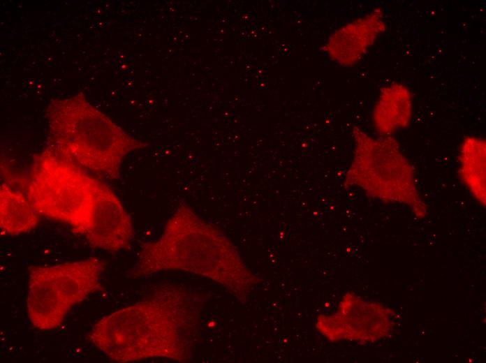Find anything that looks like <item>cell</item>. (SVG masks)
Here are the masks:
<instances>
[{"instance_id": "obj_1", "label": "cell", "mask_w": 486, "mask_h": 363, "mask_svg": "<svg viewBox=\"0 0 486 363\" xmlns=\"http://www.w3.org/2000/svg\"><path fill=\"white\" fill-rule=\"evenodd\" d=\"M198 315L199 307L188 293L162 290L102 318L89 339L117 362L159 357L184 361L190 355Z\"/></svg>"}, {"instance_id": "obj_2", "label": "cell", "mask_w": 486, "mask_h": 363, "mask_svg": "<svg viewBox=\"0 0 486 363\" xmlns=\"http://www.w3.org/2000/svg\"><path fill=\"white\" fill-rule=\"evenodd\" d=\"M165 270L208 278L240 299H245L258 283L230 240L185 205L177 208L160 237L141 249L132 274L142 276Z\"/></svg>"}, {"instance_id": "obj_3", "label": "cell", "mask_w": 486, "mask_h": 363, "mask_svg": "<svg viewBox=\"0 0 486 363\" xmlns=\"http://www.w3.org/2000/svg\"><path fill=\"white\" fill-rule=\"evenodd\" d=\"M46 118L50 145L108 179H118L125 157L144 146L81 93L52 100Z\"/></svg>"}, {"instance_id": "obj_4", "label": "cell", "mask_w": 486, "mask_h": 363, "mask_svg": "<svg viewBox=\"0 0 486 363\" xmlns=\"http://www.w3.org/2000/svg\"><path fill=\"white\" fill-rule=\"evenodd\" d=\"M97 181L48 144L34 158L25 179L17 182L25 186V195L40 215L85 235L91 224Z\"/></svg>"}, {"instance_id": "obj_5", "label": "cell", "mask_w": 486, "mask_h": 363, "mask_svg": "<svg viewBox=\"0 0 486 363\" xmlns=\"http://www.w3.org/2000/svg\"><path fill=\"white\" fill-rule=\"evenodd\" d=\"M354 144L346 172V187L354 186L367 196L386 203L408 207L418 218L427 214V205L417 184L410 161L394 136L374 137L362 128L352 130Z\"/></svg>"}, {"instance_id": "obj_6", "label": "cell", "mask_w": 486, "mask_h": 363, "mask_svg": "<svg viewBox=\"0 0 486 363\" xmlns=\"http://www.w3.org/2000/svg\"><path fill=\"white\" fill-rule=\"evenodd\" d=\"M106 262L91 257L52 266L29 267L27 313L40 330L56 328L75 304L100 287Z\"/></svg>"}, {"instance_id": "obj_7", "label": "cell", "mask_w": 486, "mask_h": 363, "mask_svg": "<svg viewBox=\"0 0 486 363\" xmlns=\"http://www.w3.org/2000/svg\"><path fill=\"white\" fill-rule=\"evenodd\" d=\"M395 317L394 311L383 304L348 292L333 312L318 316L314 326L331 342L371 343L392 332Z\"/></svg>"}, {"instance_id": "obj_8", "label": "cell", "mask_w": 486, "mask_h": 363, "mask_svg": "<svg viewBox=\"0 0 486 363\" xmlns=\"http://www.w3.org/2000/svg\"><path fill=\"white\" fill-rule=\"evenodd\" d=\"M84 235L93 246L112 253L128 249L133 238L132 221L121 201L98 180L94 191L91 227Z\"/></svg>"}, {"instance_id": "obj_9", "label": "cell", "mask_w": 486, "mask_h": 363, "mask_svg": "<svg viewBox=\"0 0 486 363\" xmlns=\"http://www.w3.org/2000/svg\"><path fill=\"white\" fill-rule=\"evenodd\" d=\"M385 29L384 13L376 8L337 28L323 49L337 65L351 67L364 57Z\"/></svg>"}, {"instance_id": "obj_10", "label": "cell", "mask_w": 486, "mask_h": 363, "mask_svg": "<svg viewBox=\"0 0 486 363\" xmlns=\"http://www.w3.org/2000/svg\"><path fill=\"white\" fill-rule=\"evenodd\" d=\"M413 110V94L408 86L393 82L382 86L371 112L378 136H394L411 123Z\"/></svg>"}, {"instance_id": "obj_11", "label": "cell", "mask_w": 486, "mask_h": 363, "mask_svg": "<svg viewBox=\"0 0 486 363\" xmlns=\"http://www.w3.org/2000/svg\"><path fill=\"white\" fill-rule=\"evenodd\" d=\"M485 165V140L474 135L464 137L459 149L458 177L483 207L486 204Z\"/></svg>"}, {"instance_id": "obj_12", "label": "cell", "mask_w": 486, "mask_h": 363, "mask_svg": "<svg viewBox=\"0 0 486 363\" xmlns=\"http://www.w3.org/2000/svg\"><path fill=\"white\" fill-rule=\"evenodd\" d=\"M39 214L25 194L3 183L0 187V228L3 234L28 232L38 224Z\"/></svg>"}]
</instances>
